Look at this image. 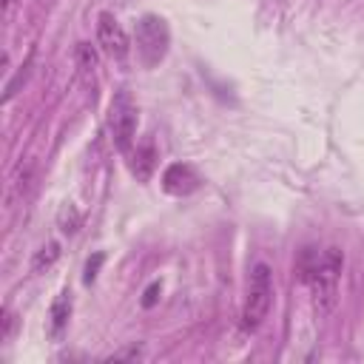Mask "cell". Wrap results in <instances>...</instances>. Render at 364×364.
Returning a JSON list of instances; mask_svg holds the SVG:
<instances>
[{"label":"cell","mask_w":364,"mask_h":364,"mask_svg":"<svg viewBox=\"0 0 364 364\" xmlns=\"http://www.w3.org/2000/svg\"><path fill=\"white\" fill-rule=\"evenodd\" d=\"M77 68H80L85 85H91L94 77H97V51H94L88 43H80V46H77Z\"/></svg>","instance_id":"obj_9"},{"label":"cell","mask_w":364,"mask_h":364,"mask_svg":"<svg viewBox=\"0 0 364 364\" xmlns=\"http://www.w3.org/2000/svg\"><path fill=\"white\" fill-rule=\"evenodd\" d=\"M11 324H14L11 310H9V307H3V333H0V338H3V341H6V338H9V333H11Z\"/></svg>","instance_id":"obj_12"},{"label":"cell","mask_w":364,"mask_h":364,"mask_svg":"<svg viewBox=\"0 0 364 364\" xmlns=\"http://www.w3.org/2000/svg\"><path fill=\"white\" fill-rule=\"evenodd\" d=\"M168 46H171L168 23L156 14L139 17V23H136V57H139V63L145 68L159 65L168 54Z\"/></svg>","instance_id":"obj_3"},{"label":"cell","mask_w":364,"mask_h":364,"mask_svg":"<svg viewBox=\"0 0 364 364\" xmlns=\"http://www.w3.org/2000/svg\"><path fill=\"white\" fill-rule=\"evenodd\" d=\"M156 293H159V284H151V287L145 290V299H142V307H154V301H156Z\"/></svg>","instance_id":"obj_13"},{"label":"cell","mask_w":364,"mask_h":364,"mask_svg":"<svg viewBox=\"0 0 364 364\" xmlns=\"http://www.w3.org/2000/svg\"><path fill=\"white\" fill-rule=\"evenodd\" d=\"M162 188L171 193V196H188L199 188V176L191 165H182V162H173L165 168L162 173Z\"/></svg>","instance_id":"obj_6"},{"label":"cell","mask_w":364,"mask_h":364,"mask_svg":"<svg viewBox=\"0 0 364 364\" xmlns=\"http://www.w3.org/2000/svg\"><path fill=\"white\" fill-rule=\"evenodd\" d=\"M100 264H102V253H94V259H88V264H85V276H82V282H85V284H91V282L97 279Z\"/></svg>","instance_id":"obj_11"},{"label":"cell","mask_w":364,"mask_h":364,"mask_svg":"<svg viewBox=\"0 0 364 364\" xmlns=\"http://www.w3.org/2000/svg\"><path fill=\"white\" fill-rule=\"evenodd\" d=\"M270 301H273V276H270V267L259 262L250 273L247 299H245V307H242V330L253 333L264 321V316L270 310Z\"/></svg>","instance_id":"obj_2"},{"label":"cell","mask_w":364,"mask_h":364,"mask_svg":"<svg viewBox=\"0 0 364 364\" xmlns=\"http://www.w3.org/2000/svg\"><path fill=\"white\" fill-rule=\"evenodd\" d=\"M108 131L111 142L119 154H128L136 139V105L128 91H117L108 108Z\"/></svg>","instance_id":"obj_4"},{"label":"cell","mask_w":364,"mask_h":364,"mask_svg":"<svg viewBox=\"0 0 364 364\" xmlns=\"http://www.w3.org/2000/svg\"><path fill=\"white\" fill-rule=\"evenodd\" d=\"M154 165H156V151H154V142H142L136 145V151L131 154V171L139 182H148L151 173H154Z\"/></svg>","instance_id":"obj_8"},{"label":"cell","mask_w":364,"mask_h":364,"mask_svg":"<svg viewBox=\"0 0 364 364\" xmlns=\"http://www.w3.org/2000/svg\"><path fill=\"white\" fill-rule=\"evenodd\" d=\"M11 3H14V0H3V14H9V9H11Z\"/></svg>","instance_id":"obj_14"},{"label":"cell","mask_w":364,"mask_h":364,"mask_svg":"<svg viewBox=\"0 0 364 364\" xmlns=\"http://www.w3.org/2000/svg\"><path fill=\"white\" fill-rule=\"evenodd\" d=\"M57 259H60V245H57V242H48V245L40 247L37 256L31 259V270H34V273H43V270H48Z\"/></svg>","instance_id":"obj_10"},{"label":"cell","mask_w":364,"mask_h":364,"mask_svg":"<svg viewBox=\"0 0 364 364\" xmlns=\"http://www.w3.org/2000/svg\"><path fill=\"white\" fill-rule=\"evenodd\" d=\"M68 318H71V293L63 290V293H57V299L51 301V310H48V336L54 341L63 338V333L68 327Z\"/></svg>","instance_id":"obj_7"},{"label":"cell","mask_w":364,"mask_h":364,"mask_svg":"<svg viewBox=\"0 0 364 364\" xmlns=\"http://www.w3.org/2000/svg\"><path fill=\"white\" fill-rule=\"evenodd\" d=\"M97 43H100L102 54L111 60H125L131 51V40H128L122 23L111 11H102L97 17Z\"/></svg>","instance_id":"obj_5"},{"label":"cell","mask_w":364,"mask_h":364,"mask_svg":"<svg viewBox=\"0 0 364 364\" xmlns=\"http://www.w3.org/2000/svg\"><path fill=\"white\" fill-rule=\"evenodd\" d=\"M341 267H344V253H341L338 247H324L321 253L307 247V250L301 253V259H299L301 279L310 284L313 301H316V307H318L321 313H327V310L336 304Z\"/></svg>","instance_id":"obj_1"}]
</instances>
